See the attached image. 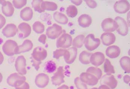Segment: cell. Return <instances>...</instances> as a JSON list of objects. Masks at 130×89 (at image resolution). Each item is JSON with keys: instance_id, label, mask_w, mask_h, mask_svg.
Masks as SVG:
<instances>
[{"instance_id": "cell-1", "label": "cell", "mask_w": 130, "mask_h": 89, "mask_svg": "<svg viewBox=\"0 0 130 89\" xmlns=\"http://www.w3.org/2000/svg\"><path fill=\"white\" fill-rule=\"evenodd\" d=\"M47 56V51L42 47H37L34 49L30 58L32 63V66L35 68L36 70H38L42 61L45 59Z\"/></svg>"}, {"instance_id": "cell-2", "label": "cell", "mask_w": 130, "mask_h": 89, "mask_svg": "<svg viewBox=\"0 0 130 89\" xmlns=\"http://www.w3.org/2000/svg\"><path fill=\"white\" fill-rule=\"evenodd\" d=\"M84 43L87 50L92 51L95 50L100 46V40L99 38H95L93 34H90L85 38Z\"/></svg>"}, {"instance_id": "cell-3", "label": "cell", "mask_w": 130, "mask_h": 89, "mask_svg": "<svg viewBox=\"0 0 130 89\" xmlns=\"http://www.w3.org/2000/svg\"><path fill=\"white\" fill-rule=\"evenodd\" d=\"M26 78L25 76L20 75L17 73L11 74L8 78L7 82L12 87H16L20 86L25 82Z\"/></svg>"}, {"instance_id": "cell-4", "label": "cell", "mask_w": 130, "mask_h": 89, "mask_svg": "<svg viewBox=\"0 0 130 89\" xmlns=\"http://www.w3.org/2000/svg\"><path fill=\"white\" fill-rule=\"evenodd\" d=\"M65 30L62 29L61 26L54 24L52 26H49L46 30V35L49 38L54 40L58 38Z\"/></svg>"}, {"instance_id": "cell-5", "label": "cell", "mask_w": 130, "mask_h": 89, "mask_svg": "<svg viewBox=\"0 0 130 89\" xmlns=\"http://www.w3.org/2000/svg\"><path fill=\"white\" fill-rule=\"evenodd\" d=\"M72 37L68 34L64 33L58 38L56 42L57 48L67 49L72 45Z\"/></svg>"}, {"instance_id": "cell-6", "label": "cell", "mask_w": 130, "mask_h": 89, "mask_svg": "<svg viewBox=\"0 0 130 89\" xmlns=\"http://www.w3.org/2000/svg\"><path fill=\"white\" fill-rule=\"evenodd\" d=\"M18 46L17 43L15 41L8 40L2 46V50L6 55L12 56L15 54L16 50Z\"/></svg>"}, {"instance_id": "cell-7", "label": "cell", "mask_w": 130, "mask_h": 89, "mask_svg": "<svg viewBox=\"0 0 130 89\" xmlns=\"http://www.w3.org/2000/svg\"><path fill=\"white\" fill-rule=\"evenodd\" d=\"M101 26L103 31L106 32H114L118 28V25L116 22L111 18L105 19L102 22Z\"/></svg>"}, {"instance_id": "cell-8", "label": "cell", "mask_w": 130, "mask_h": 89, "mask_svg": "<svg viewBox=\"0 0 130 89\" xmlns=\"http://www.w3.org/2000/svg\"><path fill=\"white\" fill-rule=\"evenodd\" d=\"M115 20L118 25V28L117 29L118 33L123 36H126L128 33L129 29L126 22L125 19L120 17H117Z\"/></svg>"}, {"instance_id": "cell-9", "label": "cell", "mask_w": 130, "mask_h": 89, "mask_svg": "<svg viewBox=\"0 0 130 89\" xmlns=\"http://www.w3.org/2000/svg\"><path fill=\"white\" fill-rule=\"evenodd\" d=\"M100 84L107 86L111 89H114L117 86L118 81L113 75L111 74H106L102 77Z\"/></svg>"}, {"instance_id": "cell-10", "label": "cell", "mask_w": 130, "mask_h": 89, "mask_svg": "<svg viewBox=\"0 0 130 89\" xmlns=\"http://www.w3.org/2000/svg\"><path fill=\"white\" fill-rule=\"evenodd\" d=\"M15 65L16 70L19 74L22 76L26 74V60L24 56H20L17 57L15 61Z\"/></svg>"}, {"instance_id": "cell-11", "label": "cell", "mask_w": 130, "mask_h": 89, "mask_svg": "<svg viewBox=\"0 0 130 89\" xmlns=\"http://www.w3.org/2000/svg\"><path fill=\"white\" fill-rule=\"evenodd\" d=\"M80 78L83 82L91 86L95 85L98 82V79L93 75L89 73H82Z\"/></svg>"}, {"instance_id": "cell-12", "label": "cell", "mask_w": 130, "mask_h": 89, "mask_svg": "<svg viewBox=\"0 0 130 89\" xmlns=\"http://www.w3.org/2000/svg\"><path fill=\"white\" fill-rule=\"evenodd\" d=\"M64 70L63 66H60L58 68L57 72L51 77L52 84L55 86H59L65 82L64 79Z\"/></svg>"}, {"instance_id": "cell-13", "label": "cell", "mask_w": 130, "mask_h": 89, "mask_svg": "<svg viewBox=\"0 0 130 89\" xmlns=\"http://www.w3.org/2000/svg\"><path fill=\"white\" fill-rule=\"evenodd\" d=\"M114 8L118 13H125L129 10L130 4L127 1H118L115 4Z\"/></svg>"}, {"instance_id": "cell-14", "label": "cell", "mask_w": 130, "mask_h": 89, "mask_svg": "<svg viewBox=\"0 0 130 89\" xmlns=\"http://www.w3.org/2000/svg\"><path fill=\"white\" fill-rule=\"evenodd\" d=\"M77 54V49L75 47H71L66 49L64 56L66 63L71 64L74 62Z\"/></svg>"}, {"instance_id": "cell-15", "label": "cell", "mask_w": 130, "mask_h": 89, "mask_svg": "<svg viewBox=\"0 0 130 89\" xmlns=\"http://www.w3.org/2000/svg\"><path fill=\"white\" fill-rule=\"evenodd\" d=\"M18 35L20 38H25L30 35L31 32L30 25L25 22H22L18 26Z\"/></svg>"}, {"instance_id": "cell-16", "label": "cell", "mask_w": 130, "mask_h": 89, "mask_svg": "<svg viewBox=\"0 0 130 89\" xmlns=\"http://www.w3.org/2000/svg\"><path fill=\"white\" fill-rule=\"evenodd\" d=\"M105 61V56L103 53L97 52L91 54L90 58V62L96 67L101 65Z\"/></svg>"}, {"instance_id": "cell-17", "label": "cell", "mask_w": 130, "mask_h": 89, "mask_svg": "<svg viewBox=\"0 0 130 89\" xmlns=\"http://www.w3.org/2000/svg\"><path fill=\"white\" fill-rule=\"evenodd\" d=\"M0 4L2 5V11L3 14L6 17L12 16L14 12L13 6L10 2L6 1H0Z\"/></svg>"}, {"instance_id": "cell-18", "label": "cell", "mask_w": 130, "mask_h": 89, "mask_svg": "<svg viewBox=\"0 0 130 89\" xmlns=\"http://www.w3.org/2000/svg\"><path fill=\"white\" fill-rule=\"evenodd\" d=\"M49 82V78L47 75L41 73L38 75L35 79L36 85L40 88H44L48 85Z\"/></svg>"}, {"instance_id": "cell-19", "label": "cell", "mask_w": 130, "mask_h": 89, "mask_svg": "<svg viewBox=\"0 0 130 89\" xmlns=\"http://www.w3.org/2000/svg\"><path fill=\"white\" fill-rule=\"evenodd\" d=\"M18 29L16 25L13 24H7L2 29V33L7 38L12 37L16 35Z\"/></svg>"}, {"instance_id": "cell-20", "label": "cell", "mask_w": 130, "mask_h": 89, "mask_svg": "<svg viewBox=\"0 0 130 89\" xmlns=\"http://www.w3.org/2000/svg\"><path fill=\"white\" fill-rule=\"evenodd\" d=\"M103 44L106 46H109L114 43L116 39L115 35L110 32L105 33L100 37Z\"/></svg>"}, {"instance_id": "cell-21", "label": "cell", "mask_w": 130, "mask_h": 89, "mask_svg": "<svg viewBox=\"0 0 130 89\" xmlns=\"http://www.w3.org/2000/svg\"><path fill=\"white\" fill-rule=\"evenodd\" d=\"M32 42L29 40H26L21 45L18 46L15 54H20L21 53L26 52L30 51L33 48Z\"/></svg>"}, {"instance_id": "cell-22", "label": "cell", "mask_w": 130, "mask_h": 89, "mask_svg": "<svg viewBox=\"0 0 130 89\" xmlns=\"http://www.w3.org/2000/svg\"><path fill=\"white\" fill-rule=\"evenodd\" d=\"M106 54L107 57L111 58H116L120 55V48L116 46H109L106 50Z\"/></svg>"}, {"instance_id": "cell-23", "label": "cell", "mask_w": 130, "mask_h": 89, "mask_svg": "<svg viewBox=\"0 0 130 89\" xmlns=\"http://www.w3.org/2000/svg\"><path fill=\"white\" fill-rule=\"evenodd\" d=\"M78 22L79 25L83 28L89 27L92 23V18L89 15L83 14L78 18Z\"/></svg>"}, {"instance_id": "cell-24", "label": "cell", "mask_w": 130, "mask_h": 89, "mask_svg": "<svg viewBox=\"0 0 130 89\" xmlns=\"http://www.w3.org/2000/svg\"><path fill=\"white\" fill-rule=\"evenodd\" d=\"M33 12L32 9L29 7H26L21 11L20 17L24 21H28L32 18Z\"/></svg>"}, {"instance_id": "cell-25", "label": "cell", "mask_w": 130, "mask_h": 89, "mask_svg": "<svg viewBox=\"0 0 130 89\" xmlns=\"http://www.w3.org/2000/svg\"><path fill=\"white\" fill-rule=\"evenodd\" d=\"M53 18L55 21L61 24H66L69 21L66 15L60 12H55L53 14Z\"/></svg>"}, {"instance_id": "cell-26", "label": "cell", "mask_w": 130, "mask_h": 89, "mask_svg": "<svg viewBox=\"0 0 130 89\" xmlns=\"http://www.w3.org/2000/svg\"><path fill=\"white\" fill-rule=\"evenodd\" d=\"M120 66L124 70L125 73H129L130 72V58L127 56L123 57L120 60Z\"/></svg>"}, {"instance_id": "cell-27", "label": "cell", "mask_w": 130, "mask_h": 89, "mask_svg": "<svg viewBox=\"0 0 130 89\" xmlns=\"http://www.w3.org/2000/svg\"><path fill=\"white\" fill-rule=\"evenodd\" d=\"M41 7L44 11H55L58 8L57 5L54 2L44 1L42 3Z\"/></svg>"}, {"instance_id": "cell-28", "label": "cell", "mask_w": 130, "mask_h": 89, "mask_svg": "<svg viewBox=\"0 0 130 89\" xmlns=\"http://www.w3.org/2000/svg\"><path fill=\"white\" fill-rule=\"evenodd\" d=\"M91 54V53L88 52L87 51H83L79 55V59L80 62L84 65L90 64Z\"/></svg>"}, {"instance_id": "cell-29", "label": "cell", "mask_w": 130, "mask_h": 89, "mask_svg": "<svg viewBox=\"0 0 130 89\" xmlns=\"http://www.w3.org/2000/svg\"><path fill=\"white\" fill-rule=\"evenodd\" d=\"M85 36L83 35H79L75 37L73 40L72 45L75 48H80L84 43Z\"/></svg>"}, {"instance_id": "cell-30", "label": "cell", "mask_w": 130, "mask_h": 89, "mask_svg": "<svg viewBox=\"0 0 130 89\" xmlns=\"http://www.w3.org/2000/svg\"><path fill=\"white\" fill-rule=\"evenodd\" d=\"M104 72L106 74L115 73V70L113 66L111 65L110 61L106 58L104 64Z\"/></svg>"}, {"instance_id": "cell-31", "label": "cell", "mask_w": 130, "mask_h": 89, "mask_svg": "<svg viewBox=\"0 0 130 89\" xmlns=\"http://www.w3.org/2000/svg\"><path fill=\"white\" fill-rule=\"evenodd\" d=\"M86 72L93 75L98 79L99 80L102 77L103 74L100 68L94 67L88 68Z\"/></svg>"}, {"instance_id": "cell-32", "label": "cell", "mask_w": 130, "mask_h": 89, "mask_svg": "<svg viewBox=\"0 0 130 89\" xmlns=\"http://www.w3.org/2000/svg\"><path fill=\"white\" fill-rule=\"evenodd\" d=\"M57 66L54 62L52 61H48L46 63L45 70L46 72L48 73H51L55 72Z\"/></svg>"}, {"instance_id": "cell-33", "label": "cell", "mask_w": 130, "mask_h": 89, "mask_svg": "<svg viewBox=\"0 0 130 89\" xmlns=\"http://www.w3.org/2000/svg\"><path fill=\"white\" fill-rule=\"evenodd\" d=\"M32 26L34 31L37 33L41 34L44 32V25L40 22H35Z\"/></svg>"}, {"instance_id": "cell-34", "label": "cell", "mask_w": 130, "mask_h": 89, "mask_svg": "<svg viewBox=\"0 0 130 89\" xmlns=\"http://www.w3.org/2000/svg\"><path fill=\"white\" fill-rule=\"evenodd\" d=\"M66 13L69 17L72 18L75 17L77 15V9L75 6L70 5L67 9Z\"/></svg>"}, {"instance_id": "cell-35", "label": "cell", "mask_w": 130, "mask_h": 89, "mask_svg": "<svg viewBox=\"0 0 130 89\" xmlns=\"http://www.w3.org/2000/svg\"><path fill=\"white\" fill-rule=\"evenodd\" d=\"M43 1L42 0H38V1H33L31 4L33 8H34V10L36 12H38L39 13H42L45 12L44 10H42L41 7L42 3Z\"/></svg>"}, {"instance_id": "cell-36", "label": "cell", "mask_w": 130, "mask_h": 89, "mask_svg": "<svg viewBox=\"0 0 130 89\" xmlns=\"http://www.w3.org/2000/svg\"><path fill=\"white\" fill-rule=\"evenodd\" d=\"M74 82L77 89H88L86 84L82 81L80 78H76L74 79Z\"/></svg>"}, {"instance_id": "cell-37", "label": "cell", "mask_w": 130, "mask_h": 89, "mask_svg": "<svg viewBox=\"0 0 130 89\" xmlns=\"http://www.w3.org/2000/svg\"><path fill=\"white\" fill-rule=\"evenodd\" d=\"M13 4L16 8L18 9L22 8L27 4V1H13Z\"/></svg>"}, {"instance_id": "cell-38", "label": "cell", "mask_w": 130, "mask_h": 89, "mask_svg": "<svg viewBox=\"0 0 130 89\" xmlns=\"http://www.w3.org/2000/svg\"><path fill=\"white\" fill-rule=\"evenodd\" d=\"M66 50V49H63L56 50L53 52V58L57 59H59L60 57L64 56Z\"/></svg>"}, {"instance_id": "cell-39", "label": "cell", "mask_w": 130, "mask_h": 89, "mask_svg": "<svg viewBox=\"0 0 130 89\" xmlns=\"http://www.w3.org/2000/svg\"><path fill=\"white\" fill-rule=\"evenodd\" d=\"M87 5L91 9H94L97 6V4L94 1H85Z\"/></svg>"}, {"instance_id": "cell-40", "label": "cell", "mask_w": 130, "mask_h": 89, "mask_svg": "<svg viewBox=\"0 0 130 89\" xmlns=\"http://www.w3.org/2000/svg\"><path fill=\"white\" fill-rule=\"evenodd\" d=\"M15 89H29V85L26 82L18 87H15Z\"/></svg>"}, {"instance_id": "cell-41", "label": "cell", "mask_w": 130, "mask_h": 89, "mask_svg": "<svg viewBox=\"0 0 130 89\" xmlns=\"http://www.w3.org/2000/svg\"><path fill=\"white\" fill-rule=\"evenodd\" d=\"M6 21L5 18L2 15L0 14V29L3 28L5 24Z\"/></svg>"}, {"instance_id": "cell-42", "label": "cell", "mask_w": 130, "mask_h": 89, "mask_svg": "<svg viewBox=\"0 0 130 89\" xmlns=\"http://www.w3.org/2000/svg\"><path fill=\"white\" fill-rule=\"evenodd\" d=\"M46 36L45 34H42L40 36L38 39L39 42H41L42 44H45L46 40Z\"/></svg>"}, {"instance_id": "cell-43", "label": "cell", "mask_w": 130, "mask_h": 89, "mask_svg": "<svg viewBox=\"0 0 130 89\" xmlns=\"http://www.w3.org/2000/svg\"><path fill=\"white\" fill-rule=\"evenodd\" d=\"M124 82L126 84H129L130 82V77L129 75H126L123 78Z\"/></svg>"}, {"instance_id": "cell-44", "label": "cell", "mask_w": 130, "mask_h": 89, "mask_svg": "<svg viewBox=\"0 0 130 89\" xmlns=\"http://www.w3.org/2000/svg\"><path fill=\"white\" fill-rule=\"evenodd\" d=\"M73 4H74L77 6H79L82 4V1H71Z\"/></svg>"}, {"instance_id": "cell-45", "label": "cell", "mask_w": 130, "mask_h": 89, "mask_svg": "<svg viewBox=\"0 0 130 89\" xmlns=\"http://www.w3.org/2000/svg\"><path fill=\"white\" fill-rule=\"evenodd\" d=\"M4 61V56L2 53L0 52V65L2 64Z\"/></svg>"}, {"instance_id": "cell-46", "label": "cell", "mask_w": 130, "mask_h": 89, "mask_svg": "<svg viewBox=\"0 0 130 89\" xmlns=\"http://www.w3.org/2000/svg\"><path fill=\"white\" fill-rule=\"evenodd\" d=\"M98 89H111L110 88H109L106 85H102L99 86V88Z\"/></svg>"}, {"instance_id": "cell-47", "label": "cell", "mask_w": 130, "mask_h": 89, "mask_svg": "<svg viewBox=\"0 0 130 89\" xmlns=\"http://www.w3.org/2000/svg\"><path fill=\"white\" fill-rule=\"evenodd\" d=\"M57 89H69V86L66 85H63L58 87Z\"/></svg>"}, {"instance_id": "cell-48", "label": "cell", "mask_w": 130, "mask_h": 89, "mask_svg": "<svg viewBox=\"0 0 130 89\" xmlns=\"http://www.w3.org/2000/svg\"><path fill=\"white\" fill-rule=\"evenodd\" d=\"M2 79H3V76L1 73H0V83L2 81Z\"/></svg>"}]
</instances>
